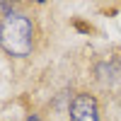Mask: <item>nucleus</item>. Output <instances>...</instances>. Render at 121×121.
<instances>
[{
  "instance_id": "f257e3e1",
  "label": "nucleus",
  "mask_w": 121,
  "mask_h": 121,
  "mask_svg": "<svg viewBox=\"0 0 121 121\" xmlns=\"http://www.w3.org/2000/svg\"><path fill=\"white\" fill-rule=\"evenodd\" d=\"M0 46L10 56H29L34 46V29L32 22L19 15V12H7L0 19Z\"/></svg>"
},
{
  "instance_id": "f03ea898",
  "label": "nucleus",
  "mask_w": 121,
  "mask_h": 121,
  "mask_svg": "<svg viewBox=\"0 0 121 121\" xmlns=\"http://www.w3.org/2000/svg\"><path fill=\"white\" fill-rule=\"evenodd\" d=\"M70 121H99L97 102L90 95H75L70 102Z\"/></svg>"
},
{
  "instance_id": "7ed1b4c3",
  "label": "nucleus",
  "mask_w": 121,
  "mask_h": 121,
  "mask_svg": "<svg viewBox=\"0 0 121 121\" xmlns=\"http://www.w3.org/2000/svg\"><path fill=\"white\" fill-rule=\"evenodd\" d=\"M95 73L99 78V82H104V85H119L121 82V63H116V60H104V63H99Z\"/></svg>"
},
{
  "instance_id": "20e7f679",
  "label": "nucleus",
  "mask_w": 121,
  "mask_h": 121,
  "mask_svg": "<svg viewBox=\"0 0 121 121\" xmlns=\"http://www.w3.org/2000/svg\"><path fill=\"white\" fill-rule=\"evenodd\" d=\"M27 121H39V119H36V116H29V119H27Z\"/></svg>"
}]
</instances>
